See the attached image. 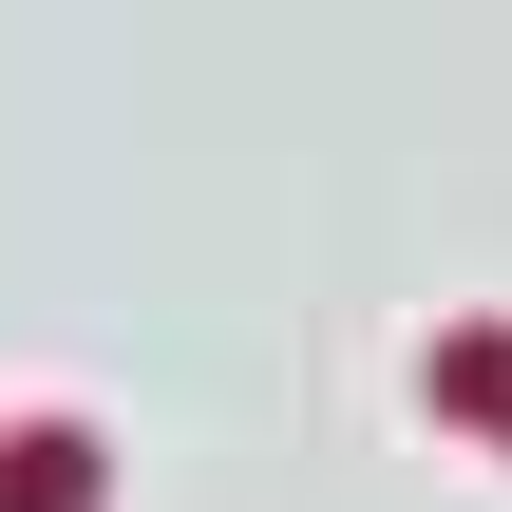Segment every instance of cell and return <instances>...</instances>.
Returning <instances> with one entry per match:
<instances>
[{"instance_id": "1", "label": "cell", "mask_w": 512, "mask_h": 512, "mask_svg": "<svg viewBox=\"0 0 512 512\" xmlns=\"http://www.w3.org/2000/svg\"><path fill=\"white\" fill-rule=\"evenodd\" d=\"M0 512H95V437H0Z\"/></svg>"}, {"instance_id": "2", "label": "cell", "mask_w": 512, "mask_h": 512, "mask_svg": "<svg viewBox=\"0 0 512 512\" xmlns=\"http://www.w3.org/2000/svg\"><path fill=\"white\" fill-rule=\"evenodd\" d=\"M437 399H456V418H494V437H512V342H494V323H456V342H437Z\"/></svg>"}]
</instances>
